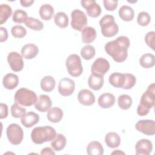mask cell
Wrapping results in <instances>:
<instances>
[{"instance_id": "cell-1", "label": "cell", "mask_w": 155, "mask_h": 155, "mask_svg": "<svg viewBox=\"0 0 155 155\" xmlns=\"http://www.w3.org/2000/svg\"><path fill=\"white\" fill-rule=\"evenodd\" d=\"M130 45L128 38L120 36L114 41L108 42L105 45V51L116 62H122L127 58Z\"/></svg>"}, {"instance_id": "cell-2", "label": "cell", "mask_w": 155, "mask_h": 155, "mask_svg": "<svg viewBox=\"0 0 155 155\" xmlns=\"http://www.w3.org/2000/svg\"><path fill=\"white\" fill-rule=\"evenodd\" d=\"M155 102V84L153 83L147 88V90L141 96L140 104L137 106V113L139 116L147 115L151 108L154 105Z\"/></svg>"}, {"instance_id": "cell-3", "label": "cell", "mask_w": 155, "mask_h": 155, "mask_svg": "<svg viewBox=\"0 0 155 155\" xmlns=\"http://www.w3.org/2000/svg\"><path fill=\"white\" fill-rule=\"evenodd\" d=\"M56 130L50 126L38 127L35 128L31 133V139L36 144H42L51 141L56 136Z\"/></svg>"}, {"instance_id": "cell-4", "label": "cell", "mask_w": 155, "mask_h": 155, "mask_svg": "<svg viewBox=\"0 0 155 155\" xmlns=\"http://www.w3.org/2000/svg\"><path fill=\"white\" fill-rule=\"evenodd\" d=\"M37 99L36 94L33 91L26 88H19L15 94V102L25 107H29L35 104Z\"/></svg>"}, {"instance_id": "cell-5", "label": "cell", "mask_w": 155, "mask_h": 155, "mask_svg": "<svg viewBox=\"0 0 155 155\" xmlns=\"http://www.w3.org/2000/svg\"><path fill=\"white\" fill-rule=\"evenodd\" d=\"M99 25L101 28V33L105 37H113L119 31L118 25L115 22V19L112 15H106L103 16L99 21Z\"/></svg>"}, {"instance_id": "cell-6", "label": "cell", "mask_w": 155, "mask_h": 155, "mask_svg": "<svg viewBox=\"0 0 155 155\" xmlns=\"http://www.w3.org/2000/svg\"><path fill=\"white\" fill-rule=\"evenodd\" d=\"M65 65L68 73L73 77L79 76L83 71V67L80 57L76 54H72L68 56Z\"/></svg>"}, {"instance_id": "cell-7", "label": "cell", "mask_w": 155, "mask_h": 155, "mask_svg": "<svg viewBox=\"0 0 155 155\" xmlns=\"http://www.w3.org/2000/svg\"><path fill=\"white\" fill-rule=\"evenodd\" d=\"M6 134L9 142L15 145L21 143L24 137L22 128L16 124H10L6 130Z\"/></svg>"}, {"instance_id": "cell-8", "label": "cell", "mask_w": 155, "mask_h": 155, "mask_svg": "<svg viewBox=\"0 0 155 155\" xmlns=\"http://www.w3.org/2000/svg\"><path fill=\"white\" fill-rule=\"evenodd\" d=\"M71 25L76 30L82 31L87 24V18L85 13L80 10L75 9L71 14Z\"/></svg>"}, {"instance_id": "cell-9", "label": "cell", "mask_w": 155, "mask_h": 155, "mask_svg": "<svg viewBox=\"0 0 155 155\" xmlns=\"http://www.w3.org/2000/svg\"><path fill=\"white\" fill-rule=\"evenodd\" d=\"M7 61L11 69L15 71H20L23 69L24 61L22 56L16 51H12L7 56Z\"/></svg>"}, {"instance_id": "cell-10", "label": "cell", "mask_w": 155, "mask_h": 155, "mask_svg": "<svg viewBox=\"0 0 155 155\" xmlns=\"http://www.w3.org/2000/svg\"><path fill=\"white\" fill-rule=\"evenodd\" d=\"M136 129L148 136H153L155 134V122L153 120H140L135 125Z\"/></svg>"}, {"instance_id": "cell-11", "label": "cell", "mask_w": 155, "mask_h": 155, "mask_svg": "<svg viewBox=\"0 0 155 155\" xmlns=\"http://www.w3.org/2000/svg\"><path fill=\"white\" fill-rule=\"evenodd\" d=\"M75 89L74 82L68 78L62 79L58 85V91L63 96H68L73 94Z\"/></svg>"}, {"instance_id": "cell-12", "label": "cell", "mask_w": 155, "mask_h": 155, "mask_svg": "<svg viewBox=\"0 0 155 155\" xmlns=\"http://www.w3.org/2000/svg\"><path fill=\"white\" fill-rule=\"evenodd\" d=\"M110 69L108 61L103 58H97L92 64L91 71L92 73L104 76Z\"/></svg>"}, {"instance_id": "cell-13", "label": "cell", "mask_w": 155, "mask_h": 155, "mask_svg": "<svg viewBox=\"0 0 155 155\" xmlns=\"http://www.w3.org/2000/svg\"><path fill=\"white\" fill-rule=\"evenodd\" d=\"M81 5L86 9L87 15L92 18L98 17L101 13V8L94 0H83Z\"/></svg>"}, {"instance_id": "cell-14", "label": "cell", "mask_w": 155, "mask_h": 155, "mask_svg": "<svg viewBox=\"0 0 155 155\" xmlns=\"http://www.w3.org/2000/svg\"><path fill=\"white\" fill-rule=\"evenodd\" d=\"M135 149L137 155H149L153 150V144L148 139H142L137 142Z\"/></svg>"}, {"instance_id": "cell-15", "label": "cell", "mask_w": 155, "mask_h": 155, "mask_svg": "<svg viewBox=\"0 0 155 155\" xmlns=\"http://www.w3.org/2000/svg\"><path fill=\"white\" fill-rule=\"evenodd\" d=\"M52 102L50 97L46 94L40 95L35 104V108L40 112H45L51 107Z\"/></svg>"}, {"instance_id": "cell-16", "label": "cell", "mask_w": 155, "mask_h": 155, "mask_svg": "<svg viewBox=\"0 0 155 155\" xmlns=\"http://www.w3.org/2000/svg\"><path fill=\"white\" fill-rule=\"evenodd\" d=\"M78 98L79 103L86 106L91 105L95 102L94 94L87 89L80 90L78 95Z\"/></svg>"}, {"instance_id": "cell-17", "label": "cell", "mask_w": 155, "mask_h": 155, "mask_svg": "<svg viewBox=\"0 0 155 155\" xmlns=\"http://www.w3.org/2000/svg\"><path fill=\"white\" fill-rule=\"evenodd\" d=\"M39 120V115L33 111H30L25 113L21 117L22 124L26 128H31L36 124Z\"/></svg>"}, {"instance_id": "cell-18", "label": "cell", "mask_w": 155, "mask_h": 155, "mask_svg": "<svg viewBox=\"0 0 155 155\" xmlns=\"http://www.w3.org/2000/svg\"><path fill=\"white\" fill-rule=\"evenodd\" d=\"M39 53L38 46L34 44H27L21 49L22 56L26 59H31L35 58Z\"/></svg>"}, {"instance_id": "cell-19", "label": "cell", "mask_w": 155, "mask_h": 155, "mask_svg": "<svg viewBox=\"0 0 155 155\" xmlns=\"http://www.w3.org/2000/svg\"><path fill=\"white\" fill-rule=\"evenodd\" d=\"M116 101L114 96L109 93H105L99 96L98 104L102 108H109L112 107Z\"/></svg>"}, {"instance_id": "cell-20", "label": "cell", "mask_w": 155, "mask_h": 155, "mask_svg": "<svg viewBox=\"0 0 155 155\" xmlns=\"http://www.w3.org/2000/svg\"><path fill=\"white\" fill-rule=\"evenodd\" d=\"M88 84L93 90H100L104 84V76L91 73L88 80Z\"/></svg>"}, {"instance_id": "cell-21", "label": "cell", "mask_w": 155, "mask_h": 155, "mask_svg": "<svg viewBox=\"0 0 155 155\" xmlns=\"http://www.w3.org/2000/svg\"><path fill=\"white\" fill-rule=\"evenodd\" d=\"M19 83V78L17 75L13 73H8L5 75L2 79L4 87L8 90L15 88Z\"/></svg>"}, {"instance_id": "cell-22", "label": "cell", "mask_w": 155, "mask_h": 155, "mask_svg": "<svg viewBox=\"0 0 155 155\" xmlns=\"http://www.w3.org/2000/svg\"><path fill=\"white\" fill-rule=\"evenodd\" d=\"M63 111L59 107H53L50 108L47 114L48 120L52 123L60 122L63 117Z\"/></svg>"}, {"instance_id": "cell-23", "label": "cell", "mask_w": 155, "mask_h": 155, "mask_svg": "<svg viewBox=\"0 0 155 155\" xmlns=\"http://www.w3.org/2000/svg\"><path fill=\"white\" fill-rule=\"evenodd\" d=\"M96 35V31L93 27H86L82 31V41L85 44L91 43L94 41Z\"/></svg>"}, {"instance_id": "cell-24", "label": "cell", "mask_w": 155, "mask_h": 155, "mask_svg": "<svg viewBox=\"0 0 155 155\" xmlns=\"http://www.w3.org/2000/svg\"><path fill=\"white\" fill-rule=\"evenodd\" d=\"M105 142L107 145L111 148L118 147L120 144V138L115 132H110L105 135Z\"/></svg>"}, {"instance_id": "cell-25", "label": "cell", "mask_w": 155, "mask_h": 155, "mask_svg": "<svg viewBox=\"0 0 155 155\" xmlns=\"http://www.w3.org/2000/svg\"><path fill=\"white\" fill-rule=\"evenodd\" d=\"M125 75L124 73H113L109 76V82L116 88H122L125 83Z\"/></svg>"}, {"instance_id": "cell-26", "label": "cell", "mask_w": 155, "mask_h": 155, "mask_svg": "<svg viewBox=\"0 0 155 155\" xmlns=\"http://www.w3.org/2000/svg\"><path fill=\"white\" fill-rule=\"evenodd\" d=\"M67 140L65 137L60 133L56 135L55 137L51 142V146L55 151H59L64 148L66 145Z\"/></svg>"}, {"instance_id": "cell-27", "label": "cell", "mask_w": 155, "mask_h": 155, "mask_svg": "<svg viewBox=\"0 0 155 155\" xmlns=\"http://www.w3.org/2000/svg\"><path fill=\"white\" fill-rule=\"evenodd\" d=\"M87 152L89 155H102L104 148L99 142H90L87 147Z\"/></svg>"}, {"instance_id": "cell-28", "label": "cell", "mask_w": 155, "mask_h": 155, "mask_svg": "<svg viewBox=\"0 0 155 155\" xmlns=\"http://www.w3.org/2000/svg\"><path fill=\"white\" fill-rule=\"evenodd\" d=\"M119 15L123 21H131L134 16V10L130 6L123 5L119 8Z\"/></svg>"}, {"instance_id": "cell-29", "label": "cell", "mask_w": 155, "mask_h": 155, "mask_svg": "<svg viewBox=\"0 0 155 155\" xmlns=\"http://www.w3.org/2000/svg\"><path fill=\"white\" fill-rule=\"evenodd\" d=\"M54 79L51 76H45L41 81V89L45 92L51 91L55 87Z\"/></svg>"}, {"instance_id": "cell-30", "label": "cell", "mask_w": 155, "mask_h": 155, "mask_svg": "<svg viewBox=\"0 0 155 155\" xmlns=\"http://www.w3.org/2000/svg\"><path fill=\"white\" fill-rule=\"evenodd\" d=\"M39 15L43 20H50L54 15V9L50 4H43L39 8Z\"/></svg>"}, {"instance_id": "cell-31", "label": "cell", "mask_w": 155, "mask_h": 155, "mask_svg": "<svg viewBox=\"0 0 155 155\" xmlns=\"http://www.w3.org/2000/svg\"><path fill=\"white\" fill-rule=\"evenodd\" d=\"M139 63L143 68H151L155 64L154 56L151 53H145L140 58Z\"/></svg>"}, {"instance_id": "cell-32", "label": "cell", "mask_w": 155, "mask_h": 155, "mask_svg": "<svg viewBox=\"0 0 155 155\" xmlns=\"http://www.w3.org/2000/svg\"><path fill=\"white\" fill-rule=\"evenodd\" d=\"M55 24L60 28H64L68 25V18L65 13L60 12L57 13L54 17Z\"/></svg>"}, {"instance_id": "cell-33", "label": "cell", "mask_w": 155, "mask_h": 155, "mask_svg": "<svg viewBox=\"0 0 155 155\" xmlns=\"http://www.w3.org/2000/svg\"><path fill=\"white\" fill-rule=\"evenodd\" d=\"M12 10L10 6L6 4H2L0 5V24L5 23L10 17Z\"/></svg>"}, {"instance_id": "cell-34", "label": "cell", "mask_w": 155, "mask_h": 155, "mask_svg": "<svg viewBox=\"0 0 155 155\" xmlns=\"http://www.w3.org/2000/svg\"><path fill=\"white\" fill-rule=\"evenodd\" d=\"M24 23L27 27L35 31H40L44 28V24L42 21L32 17H28Z\"/></svg>"}, {"instance_id": "cell-35", "label": "cell", "mask_w": 155, "mask_h": 155, "mask_svg": "<svg viewBox=\"0 0 155 155\" xmlns=\"http://www.w3.org/2000/svg\"><path fill=\"white\" fill-rule=\"evenodd\" d=\"M119 107L122 110H127L132 105V99L127 94H122L119 96L117 99Z\"/></svg>"}, {"instance_id": "cell-36", "label": "cell", "mask_w": 155, "mask_h": 155, "mask_svg": "<svg viewBox=\"0 0 155 155\" xmlns=\"http://www.w3.org/2000/svg\"><path fill=\"white\" fill-rule=\"evenodd\" d=\"M96 51L93 46L90 45H85L81 50V55L85 60H90L95 56Z\"/></svg>"}, {"instance_id": "cell-37", "label": "cell", "mask_w": 155, "mask_h": 155, "mask_svg": "<svg viewBox=\"0 0 155 155\" xmlns=\"http://www.w3.org/2000/svg\"><path fill=\"white\" fill-rule=\"evenodd\" d=\"M27 18L28 17L27 12L21 9H18L15 10L12 16L13 21L18 24L25 22Z\"/></svg>"}, {"instance_id": "cell-38", "label": "cell", "mask_w": 155, "mask_h": 155, "mask_svg": "<svg viewBox=\"0 0 155 155\" xmlns=\"http://www.w3.org/2000/svg\"><path fill=\"white\" fill-rule=\"evenodd\" d=\"M26 113L25 108L20 106L19 104L15 102L11 107V114L13 117L19 118L21 117Z\"/></svg>"}, {"instance_id": "cell-39", "label": "cell", "mask_w": 155, "mask_h": 155, "mask_svg": "<svg viewBox=\"0 0 155 155\" xmlns=\"http://www.w3.org/2000/svg\"><path fill=\"white\" fill-rule=\"evenodd\" d=\"M11 33L12 36L16 38H22L26 35L27 31L22 25H16L12 28Z\"/></svg>"}, {"instance_id": "cell-40", "label": "cell", "mask_w": 155, "mask_h": 155, "mask_svg": "<svg viewBox=\"0 0 155 155\" xmlns=\"http://www.w3.org/2000/svg\"><path fill=\"white\" fill-rule=\"evenodd\" d=\"M125 80L124 86L122 87V88L125 90H129L132 88L136 82V79L135 76L130 73H124Z\"/></svg>"}, {"instance_id": "cell-41", "label": "cell", "mask_w": 155, "mask_h": 155, "mask_svg": "<svg viewBox=\"0 0 155 155\" xmlns=\"http://www.w3.org/2000/svg\"><path fill=\"white\" fill-rule=\"evenodd\" d=\"M151 21V17L150 15L146 12H141L138 14L137 21L139 25L141 26L147 25Z\"/></svg>"}, {"instance_id": "cell-42", "label": "cell", "mask_w": 155, "mask_h": 155, "mask_svg": "<svg viewBox=\"0 0 155 155\" xmlns=\"http://www.w3.org/2000/svg\"><path fill=\"white\" fill-rule=\"evenodd\" d=\"M154 38H155V32L149 31L145 36V41L147 45H148L153 50H154Z\"/></svg>"}, {"instance_id": "cell-43", "label": "cell", "mask_w": 155, "mask_h": 155, "mask_svg": "<svg viewBox=\"0 0 155 155\" xmlns=\"http://www.w3.org/2000/svg\"><path fill=\"white\" fill-rule=\"evenodd\" d=\"M104 7L108 11H113L114 10L117 6V1H109V0H104L103 1Z\"/></svg>"}, {"instance_id": "cell-44", "label": "cell", "mask_w": 155, "mask_h": 155, "mask_svg": "<svg viewBox=\"0 0 155 155\" xmlns=\"http://www.w3.org/2000/svg\"><path fill=\"white\" fill-rule=\"evenodd\" d=\"M0 108H1V116L0 118L4 119L6 118L8 116V107L6 104L1 103L0 104Z\"/></svg>"}, {"instance_id": "cell-45", "label": "cell", "mask_w": 155, "mask_h": 155, "mask_svg": "<svg viewBox=\"0 0 155 155\" xmlns=\"http://www.w3.org/2000/svg\"><path fill=\"white\" fill-rule=\"evenodd\" d=\"M0 41L1 42L5 41L8 38L7 30L4 27H0Z\"/></svg>"}, {"instance_id": "cell-46", "label": "cell", "mask_w": 155, "mask_h": 155, "mask_svg": "<svg viewBox=\"0 0 155 155\" xmlns=\"http://www.w3.org/2000/svg\"><path fill=\"white\" fill-rule=\"evenodd\" d=\"M41 154L44 155V154H48V155H54L55 153L53 151V150L49 148V147H46L43 148L41 151Z\"/></svg>"}, {"instance_id": "cell-47", "label": "cell", "mask_w": 155, "mask_h": 155, "mask_svg": "<svg viewBox=\"0 0 155 155\" xmlns=\"http://www.w3.org/2000/svg\"><path fill=\"white\" fill-rule=\"evenodd\" d=\"M34 2L33 0H21L20 3L22 7H28L31 5V4Z\"/></svg>"}, {"instance_id": "cell-48", "label": "cell", "mask_w": 155, "mask_h": 155, "mask_svg": "<svg viewBox=\"0 0 155 155\" xmlns=\"http://www.w3.org/2000/svg\"><path fill=\"white\" fill-rule=\"evenodd\" d=\"M111 154H125V153L124 152L120 151L119 150H117L116 151H113Z\"/></svg>"}, {"instance_id": "cell-49", "label": "cell", "mask_w": 155, "mask_h": 155, "mask_svg": "<svg viewBox=\"0 0 155 155\" xmlns=\"http://www.w3.org/2000/svg\"><path fill=\"white\" fill-rule=\"evenodd\" d=\"M128 2L133 3V2H137V1H128Z\"/></svg>"}]
</instances>
